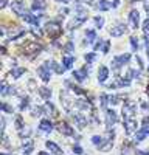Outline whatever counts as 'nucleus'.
<instances>
[{
    "label": "nucleus",
    "mask_w": 149,
    "mask_h": 155,
    "mask_svg": "<svg viewBox=\"0 0 149 155\" xmlns=\"http://www.w3.org/2000/svg\"><path fill=\"white\" fill-rule=\"evenodd\" d=\"M73 119H74V123H76V126L79 127V129H84L85 124H87V118L83 116V115H79V113L73 115Z\"/></svg>",
    "instance_id": "nucleus-17"
},
{
    "label": "nucleus",
    "mask_w": 149,
    "mask_h": 155,
    "mask_svg": "<svg viewBox=\"0 0 149 155\" xmlns=\"http://www.w3.org/2000/svg\"><path fill=\"white\" fill-rule=\"evenodd\" d=\"M11 8H12V12H16V14L20 16V17H23L26 12H28L22 0H14V2H12V5H11Z\"/></svg>",
    "instance_id": "nucleus-3"
},
{
    "label": "nucleus",
    "mask_w": 149,
    "mask_h": 155,
    "mask_svg": "<svg viewBox=\"0 0 149 155\" xmlns=\"http://www.w3.org/2000/svg\"><path fill=\"white\" fill-rule=\"evenodd\" d=\"M131 44H132V50L137 51L138 50V40H137V37H135V36L131 37Z\"/></svg>",
    "instance_id": "nucleus-34"
},
{
    "label": "nucleus",
    "mask_w": 149,
    "mask_h": 155,
    "mask_svg": "<svg viewBox=\"0 0 149 155\" xmlns=\"http://www.w3.org/2000/svg\"><path fill=\"white\" fill-rule=\"evenodd\" d=\"M143 31H145V34H149V19L145 20V23H143Z\"/></svg>",
    "instance_id": "nucleus-40"
},
{
    "label": "nucleus",
    "mask_w": 149,
    "mask_h": 155,
    "mask_svg": "<svg viewBox=\"0 0 149 155\" xmlns=\"http://www.w3.org/2000/svg\"><path fill=\"white\" fill-rule=\"evenodd\" d=\"M39 95L44 99H50L51 98V90L48 89V87H39Z\"/></svg>",
    "instance_id": "nucleus-21"
},
{
    "label": "nucleus",
    "mask_w": 149,
    "mask_h": 155,
    "mask_svg": "<svg viewBox=\"0 0 149 155\" xmlns=\"http://www.w3.org/2000/svg\"><path fill=\"white\" fill-rule=\"evenodd\" d=\"M118 101H120V96H109V104H113L115 106Z\"/></svg>",
    "instance_id": "nucleus-42"
},
{
    "label": "nucleus",
    "mask_w": 149,
    "mask_h": 155,
    "mask_svg": "<svg viewBox=\"0 0 149 155\" xmlns=\"http://www.w3.org/2000/svg\"><path fill=\"white\" fill-rule=\"evenodd\" d=\"M83 2H90V0H83Z\"/></svg>",
    "instance_id": "nucleus-54"
},
{
    "label": "nucleus",
    "mask_w": 149,
    "mask_h": 155,
    "mask_svg": "<svg viewBox=\"0 0 149 155\" xmlns=\"http://www.w3.org/2000/svg\"><path fill=\"white\" fill-rule=\"evenodd\" d=\"M84 57H85V60H87L89 64H92V62H95V60H96V55H95V53H87Z\"/></svg>",
    "instance_id": "nucleus-31"
},
{
    "label": "nucleus",
    "mask_w": 149,
    "mask_h": 155,
    "mask_svg": "<svg viewBox=\"0 0 149 155\" xmlns=\"http://www.w3.org/2000/svg\"><path fill=\"white\" fill-rule=\"evenodd\" d=\"M40 50H42V47H40L39 44H26L25 55H28L30 57H33V56H36L37 53H40Z\"/></svg>",
    "instance_id": "nucleus-7"
},
{
    "label": "nucleus",
    "mask_w": 149,
    "mask_h": 155,
    "mask_svg": "<svg viewBox=\"0 0 149 155\" xmlns=\"http://www.w3.org/2000/svg\"><path fill=\"white\" fill-rule=\"evenodd\" d=\"M129 75H131V78H134V79H138V78H140V71H137V70H131Z\"/></svg>",
    "instance_id": "nucleus-41"
},
{
    "label": "nucleus",
    "mask_w": 149,
    "mask_h": 155,
    "mask_svg": "<svg viewBox=\"0 0 149 155\" xmlns=\"http://www.w3.org/2000/svg\"><path fill=\"white\" fill-rule=\"evenodd\" d=\"M137 127H138V124L135 123V121H134L132 118H127V119H124V130H126V133H127V135H131V133H134Z\"/></svg>",
    "instance_id": "nucleus-9"
},
{
    "label": "nucleus",
    "mask_w": 149,
    "mask_h": 155,
    "mask_svg": "<svg viewBox=\"0 0 149 155\" xmlns=\"http://www.w3.org/2000/svg\"><path fill=\"white\" fill-rule=\"evenodd\" d=\"M23 73H25V68H14V70L11 71V76L14 78V79H17V78L22 76Z\"/></svg>",
    "instance_id": "nucleus-28"
},
{
    "label": "nucleus",
    "mask_w": 149,
    "mask_h": 155,
    "mask_svg": "<svg viewBox=\"0 0 149 155\" xmlns=\"http://www.w3.org/2000/svg\"><path fill=\"white\" fill-rule=\"evenodd\" d=\"M137 62H138V67H140V68H143V60H141L138 56H137Z\"/></svg>",
    "instance_id": "nucleus-49"
},
{
    "label": "nucleus",
    "mask_w": 149,
    "mask_h": 155,
    "mask_svg": "<svg viewBox=\"0 0 149 155\" xmlns=\"http://www.w3.org/2000/svg\"><path fill=\"white\" fill-rule=\"evenodd\" d=\"M58 130H59L61 133H64L65 137H73V135H74V130H73L67 123H59V124H58Z\"/></svg>",
    "instance_id": "nucleus-11"
},
{
    "label": "nucleus",
    "mask_w": 149,
    "mask_h": 155,
    "mask_svg": "<svg viewBox=\"0 0 149 155\" xmlns=\"http://www.w3.org/2000/svg\"><path fill=\"white\" fill-rule=\"evenodd\" d=\"M148 130L146 129H143V127H141V129L137 132V133H135V141H143L145 138H146V135H148Z\"/></svg>",
    "instance_id": "nucleus-25"
},
{
    "label": "nucleus",
    "mask_w": 149,
    "mask_h": 155,
    "mask_svg": "<svg viewBox=\"0 0 149 155\" xmlns=\"http://www.w3.org/2000/svg\"><path fill=\"white\" fill-rule=\"evenodd\" d=\"M73 62H74V59H73L72 56H65V57L62 59V65H64L65 70L72 68V67H73Z\"/></svg>",
    "instance_id": "nucleus-24"
},
{
    "label": "nucleus",
    "mask_w": 149,
    "mask_h": 155,
    "mask_svg": "<svg viewBox=\"0 0 149 155\" xmlns=\"http://www.w3.org/2000/svg\"><path fill=\"white\" fill-rule=\"evenodd\" d=\"M0 92H2V95H6V93H9V87H8V84H6V82H2Z\"/></svg>",
    "instance_id": "nucleus-37"
},
{
    "label": "nucleus",
    "mask_w": 149,
    "mask_h": 155,
    "mask_svg": "<svg viewBox=\"0 0 149 155\" xmlns=\"http://www.w3.org/2000/svg\"><path fill=\"white\" fill-rule=\"evenodd\" d=\"M148 57H149V48H148Z\"/></svg>",
    "instance_id": "nucleus-55"
},
{
    "label": "nucleus",
    "mask_w": 149,
    "mask_h": 155,
    "mask_svg": "<svg viewBox=\"0 0 149 155\" xmlns=\"http://www.w3.org/2000/svg\"><path fill=\"white\" fill-rule=\"evenodd\" d=\"M2 155H8V154H2Z\"/></svg>",
    "instance_id": "nucleus-56"
},
{
    "label": "nucleus",
    "mask_w": 149,
    "mask_h": 155,
    "mask_svg": "<svg viewBox=\"0 0 149 155\" xmlns=\"http://www.w3.org/2000/svg\"><path fill=\"white\" fill-rule=\"evenodd\" d=\"M141 123H143V129H146V130L149 132V118H148V116L143 118V121H141Z\"/></svg>",
    "instance_id": "nucleus-45"
},
{
    "label": "nucleus",
    "mask_w": 149,
    "mask_h": 155,
    "mask_svg": "<svg viewBox=\"0 0 149 155\" xmlns=\"http://www.w3.org/2000/svg\"><path fill=\"white\" fill-rule=\"evenodd\" d=\"M118 5H120V0H113V3H112V8H117Z\"/></svg>",
    "instance_id": "nucleus-50"
},
{
    "label": "nucleus",
    "mask_w": 149,
    "mask_h": 155,
    "mask_svg": "<svg viewBox=\"0 0 149 155\" xmlns=\"http://www.w3.org/2000/svg\"><path fill=\"white\" fill-rule=\"evenodd\" d=\"M31 8L34 11H44L45 9V0H34Z\"/></svg>",
    "instance_id": "nucleus-22"
},
{
    "label": "nucleus",
    "mask_w": 149,
    "mask_h": 155,
    "mask_svg": "<svg viewBox=\"0 0 149 155\" xmlns=\"http://www.w3.org/2000/svg\"><path fill=\"white\" fill-rule=\"evenodd\" d=\"M39 155H50V154H47V152H39Z\"/></svg>",
    "instance_id": "nucleus-53"
},
{
    "label": "nucleus",
    "mask_w": 149,
    "mask_h": 155,
    "mask_svg": "<svg viewBox=\"0 0 149 155\" xmlns=\"http://www.w3.org/2000/svg\"><path fill=\"white\" fill-rule=\"evenodd\" d=\"M59 12H61V16H65V14H69V9H67V8H61Z\"/></svg>",
    "instance_id": "nucleus-46"
},
{
    "label": "nucleus",
    "mask_w": 149,
    "mask_h": 155,
    "mask_svg": "<svg viewBox=\"0 0 149 155\" xmlns=\"http://www.w3.org/2000/svg\"><path fill=\"white\" fill-rule=\"evenodd\" d=\"M6 5H8V0H0V6H2V8H5Z\"/></svg>",
    "instance_id": "nucleus-48"
},
{
    "label": "nucleus",
    "mask_w": 149,
    "mask_h": 155,
    "mask_svg": "<svg viewBox=\"0 0 149 155\" xmlns=\"http://www.w3.org/2000/svg\"><path fill=\"white\" fill-rule=\"evenodd\" d=\"M98 73H99V75H98V81H99L101 84L106 82V79L109 78V68H107V67H104V65H101Z\"/></svg>",
    "instance_id": "nucleus-16"
},
{
    "label": "nucleus",
    "mask_w": 149,
    "mask_h": 155,
    "mask_svg": "<svg viewBox=\"0 0 149 155\" xmlns=\"http://www.w3.org/2000/svg\"><path fill=\"white\" fill-rule=\"evenodd\" d=\"M104 140H106L104 137H99V135H95V137L92 138V143H93V144H96V146L99 147L101 144H103V143H104Z\"/></svg>",
    "instance_id": "nucleus-29"
},
{
    "label": "nucleus",
    "mask_w": 149,
    "mask_h": 155,
    "mask_svg": "<svg viewBox=\"0 0 149 155\" xmlns=\"http://www.w3.org/2000/svg\"><path fill=\"white\" fill-rule=\"evenodd\" d=\"M44 113V107H34L33 109V116H39Z\"/></svg>",
    "instance_id": "nucleus-35"
},
{
    "label": "nucleus",
    "mask_w": 149,
    "mask_h": 155,
    "mask_svg": "<svg viewBox=\"0 0 149 155\" xmlns=\"http://www.w3.org/2000/svg\"><path fill=\"white\" fill-rule=\"evenodd\" d=\"M103 45H104V42H101V40H99V42H96V44H95V50H99Z\"/></svg>",
    "instance_id": "nucleus-47"
},
{
    "label": "nucleus",
    "mask_w": 149,
    "mask_h": 155,
    "mask_svg": "<svg viewBox=\"0 0 149 155\" xmlns=\"http://www.w3.org/2000/svg\"><path fill=\"white\" fill-rule=\"evenodd\" d=\"M137 155H149V152H145V151H137Z\"/></svg>",
    "instance_id": "nucleus-51"
},
{
    "label": "nucleus",
    "mask_w": 149,
    "mask_h": 155,
    "mask_svg": "<svg viewBox=\"0 0 149 155\" xmlns=\"http://www.w3.org/2000/svg\"><path fill=\"white\" fill-rule=\"evenodd\" d=\"M51 130H53L51 121H48V119H42V121L39 123V133H42V135H48Z\"/></svg>",
    "instance_id": "nucleus-5"
},
{
    "label": "nucleus",
    "mask_w": 149,
    "mask_h": 155,
    "mask_svg": "<svg viewBox=\"0 0 149 155\" xmlns=\"http://www.w3.org/2000/svg\"><path fill=\"white\" fill-rule=\"evenodd\" d=\"M64 50H65V53H69V55H72V53H73V50H74L73 42H67V44H65V47H64Z\"/></svg>",
    "instance_id": "nucleus-33"
},
{
    "label": "nucleus",
    "mask_w": 149,
    "mask_h": 155,
    "mask_svg": "<svg viewBox=\"0 0 149 155\" xmlns=\"http://www.w3.org/2000/svg\"><path fill=\"white\" fill-rule=\"evenodd\" d=\"M129 22H131V25L134 26V28H137V26H138V22H140V12H138L137 9H132V11L129 12Z\"/></svg>",
    "instance_id": "nucleus-14"
},
{
    "label": "nucleus",
    "mask_w": 149,
    "mask_h": 155,
    "mask_svg": "<svg viewBox=\"0 0 149 155\" xmlns=\"http://www.w3.org/2000/svg\"><path fill=\"white\" fill-rule=\"evenodd\" d=\"M85 40L89 44H93L95 40H96V33H95L93 30H87L85 31Z\"/></svg>",
    "instance_id": "nucleus-23"
},
{
    "label": "nucleus",
    "mask_w": 149,
    "mask_h": 155,
    "mask_svg": "<svg viewBox=\"0 0 149 155\" xmlns=\"http://www.w3.org/2000/svg\"><path fill=\"white\" fill-rule=\"evenodd\" d=\"M47 147L50 149V152L53 155H62V151L59 149V146L56 143H53V141H47Z\"/></svg>",
    "instance_id": "nucleus-20"
},
{
    "label": "nucleus",
    "mask_w": 149,
    "mask_h": 155,
    "mask_svg": "<svg viewBox=\"0 0 149 155\" xmlns=\"http://www.w3.org/2000/svg\"><path fill=\"white\" fill-rule=\"evenodd\" d=\"M87 71H89V67H83V68H79L73 73V76L74 79L78 81V82H83V81L87 79Z\"/></svg>",
    "instance_id": "nucleus-12"
},
{
    "label": "nucleus",
    "mask_w": 149,
    "mask_h": 155,
    "mask_svg": "<svg viewBox=\"0 0 149 155\" xmlns=\"http://www.w3.org/2000/svg\"><path fill=\"white\" fill-rule=\"evenodd\" d=\"M93 22H95V25L98 26V28H103V25H104V19L101 17V16H96L93 19Z\"/></svg>",
    "instance_id": "nucleus-30"
},
{
    "label": "nucleus",
    "mask_w": 149,
    "mask_h": 155,
    "mask_svg": "<svg viewBox=\"0 0 149 155\" xmlns=\"http://www.w3.org/2000/svg\"><path fill=\"white\" fill-rule=\"evenodd\" d=\"M109 48H110V42H109V40H106L104 45H103V53H109Z\"/></svg>",
    "instance_id": "nucleus-43"
},
{
    "label": "nucleus",
    "mask_w": 149,
    "mask_h": 155,
    "mask_svg": "<svg viewBox=\"0 0 149 155\" xmlns=\"http://www.w3.org/2000/svg\"><path fill=\"white\" fill-rule=\"evenodd\" d=\"M85 20H87V14H85V11L79 8V12H78L76 19H74L73 22L70 23V28H72V30H73V28H76V26H79L81 23H84Z\"/></svg>",
    "instance_id": "nucleus-6"
},
{
    "label": "nucleus",
    "mask_w": 149,
    "mask_h": 155,
    "mask_svg": "<svg viewBox=\"0 0 149 155\" xmlns=\"http://www.w3.org/2000/svg\"><path fill=\"white\" fill-rule=\"evenodd\" d=\"M98 8L101 11H107V9L112 8V3H109L107 0H99V2H98Z\"/></svg>",
    "instance_id": "nucleus-26"
},
{
    "label": "nucleus",
    "mask_w": 149,
    "mask_h": 155,
    "mask_svg": "<svg viewBox=\"0 0 149 155\" xmlns=\"http://www.w3.org/2000/svg\"><path fill=\"white\" fill-rule=\"evenodd\" d=\"M37 73H39V76H40V79H42L44 82H48V81H50V75H51V73H50V68L45 64L39 67Z\"/></svg>",
    "instance_id": "nucleus-10"
},
{
    "label": "nucleus",
    "mask_w": 149,
    "mask_h": 155,
    "mask_svg": "<svg viewBox=\"0 0 149 155\" xmlns=\"http://www.w3.org/2000/svg\"><path fill=\"white\" fill-rule=\"evenodd\" d=\"M129 60H131V55H129V53H124V55H121V56H117L112 60V68L113 70H120V67L126 65Z\"/></svg>",
    "instance_id": "nucleus-1"
},
{
    "label": "nucleus",
    "mask_w": 149,
    "mask_h": 155,
    "mask_svg": "<svg viewBox=\"0 0 149 155\" xmlns=\"http://www.w3.org/2000/svg\"><path fill=\"white\" fill-rule=\"evenodd\" d=\"M118 121V116H117V112L115 110H106V123L109 126V129Z\"/></svg>",
    "instance_id": "nucleus-8"
},
{
    "label": "nucleus",
    "mask_w": 149,
    "mask_h": 155,
    "mask_svg": "<svg viewBox=\"0 0 149 155\" xmlns=\"http://www.w3.org/2000/svg\"><path fill=\"white\" fill-rule=\"evenodd\" d=\"M124 33H126V25H123V23L115 25L113 28L110 30V34H112L113 37H120V36H123Z\"/></svg>",
    "instance_id": "nucleus-13"
},
{
    "label": "nucleus",
    "mask_w": 149,
    "mask_h": 155,
    "mask_svg": "<svg viewBox=\"0 0 149 155\" xmlns=\"http://www.w3.org/2000/svg\"><path fill=\"white\" fill-rule=\"evenodd\" d=\"M135 112H137V106H135V103H131V101H126V104L123 106V115H124V119H127V118H132Z\"/></svg>",
    "instance_id": "nucleus-4"
},
{
    "label": "nucleus",
    "mask_w": 149,
    "mask_h": 155,
    "mask_svg": "<svg viewBox=\"0 0 149 155\" xmlns=\"http://www.w3.org/2000/svg\"><path fill=\"white\" fill-rule=\"evenodd\" d=\"M33 151V141L31 140H23V152L30 154Z\"/></svg>",
    "instance_id": "nucleus-27"
},
{
    "label": "nucleus",
    "mask_w": 149,
    "mask_h": 155,
    "mask_svg": "<svg viewBox=\"0 0 149 155\" xmlns=\"http://www.w3.org/2000/svg\"><path fill=\"white\" fill-rule=\"evenodd\" d=\"M73 154H78V155H81V154H83V147H81V146H73Z\"/></svg>",
    "instance_id": "nucleus-44"
},
{
    "label": "nucleus",
    "mask_w": 149,
    "mask_h": 155,
    "mask_svg": "<svg viewBox=\"0 0 149 155\" xmlns=\"http://www.w3.org/2000/svg\"><path fill=\"white\" fill-rule=\"evenodd\" d=\"M23 19H25L26 23H30L33 26H39V17H34L31 12H26V14L23 16Z\"/></svg>",
    "instance_id": "nucleus-18"
},
{
    "label": "nucleus",
    "mask_w": 149,
    "mask_h": 155,
    "mask_svg": "<svg viewBox=\"0 0 149 155\" xmlns=\"http://www.w3.org/2000/svg\"><path fill=\"white\" fill-rule=\"evenodd\" d=\"M26 155H28V154H26Z\"/></svg>",
    "instance_id": "nucleus-57"
},
{
    "label": "nucleus",
    "mask_w": 149,
    "mask_h": 155,
    "mask_svg": "<svg viewBox=\"0 0 149 155\" xmlns=\"http://www.w3.org/2000/svg\"><path fill=\"white\" fill-rule=\"evenodd\" d=\"M30 106V99L28 98H22V101H20V109H26V107Z\"/></svg>",
    "instance_id": "nucleus-36"
},
{
    "label": "nucleus",
    "mask_w": 149,
    "mask_h": 155,
    "mask_svg": "<svg viewBox=\"0 0 149 155\" xmlns=\"http://www.w3.org/2000/svg\"><path fill=\"white\" fill-rule=\"evenodd\" d=\"M45 65L48 67L50 70H53L55 73H58V75H61V73H62V71L65 70V68H64V65H58L56 62H53V60H47Z\"/></svg>",
    "instance_id": "nucleus-15"
},
{
    "label": "nucleus",
    "mask_w": 149,
    "mask_h": 155,
    "mask_svg": "<svg viewBox=\"0 0 149 155\" xmlns=\"http://www.w3.org/2000/svg\"><path fill=\"white\" fill-rule=\"evenodd\" d=\"M45 30H47V33H48L51 37L56 39L61 34V31H62V26H61L58 22H53V20H51V22H48L45 25Z\"/></svg>",
    "instance_id": "nucleus-2"
},
{
    "label": "nucleus",
    "mask_w": 149,
    "mask_h": 155,
    "mask_svg": "<svg viewBox=\"0 0 149 155\" xmlns=\"http://www.w3.org/2000/svg\"><path fill=\"white\" fill-rule=\"evenodd\" d=\"M99 103H101V107H106L107 104H109V96L103 93V95H101V98H99Z\"/></svg>",
    "instance_id": "nucleus-32"
},
{
    "label": "nucleus",
    "mask_w": 149,
    "mask_h": 155,
    "mask_svg": "<svg viewBox=\"0 0 149 155\" xmlns=\"http://www.w3.org/2000/svg\"><path fill=\"white\" fill-rule=\"evenodd\" d=\"M44 110H45L47 115H50V116H56V115H58V112H56V109H55V106H53L50 101H47V103H45Z\"/></svg>",
    "instance_id": "nucleus-19"
},
{
    "label": "nucleus",
    "mask_w": 149,
    "mask_h": 155,
    "mask_svg": "<svg viewBox=\"0 0 149 155\" xmlns=\"http://www.w3.org/2000/svg\"><path fill=\"white\" fill-rule=\"evenodd\" d=\"M2 110H5L6 113H12L14 110H12V107L9 104H2Z\"/></svg>",
    "instance_id": "nucleus-39"
},
{
    "label": "nucleus",
    "mask_w": 149,
    "mask_h": 155,
    "mask_svg": "<svg viewBox=\"0 0 149 155\" xmlns=\"http://www.w3.org/2000/svg\"><path fill=\"white\" fill-rule=\"evenodd\" d=\"M16 127H17V129H23V119H22V116H17L16 118Z\"/></svg>",
    "instance_id": "nucleus-38"
},
{
    "label": "nucleus",
    "mask_w": 149,
    "mask_h": 155,
    "mask_svg": "<svg viewBox=\"0 0 149 155\" xmlns=\"http://www.w3.org/2000/svg\"><path fill=\"white\" fill-rule=\"evenodd\" d=\"M56 2H61V3H69L70 0H56Z\"/></svg>",
    "instance_id": "nucleus-52"
}]
</instances>
